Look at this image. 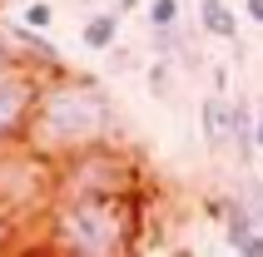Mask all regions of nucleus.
Listing matches in <instances>:
<instances>
[{"label":"nucleus","mask_w":263,"mask_h":257,"mask_svg":"<svg viewBox=\"0 0 263 257\" xmlns=\"http://www.w3.org/2000/svg\"><path fill=\"white\" fill-rule=\"evenodd\" d=\"M243 15H249L253 25H263V0H243Z\"/></svg>","instance_id":"16"},{"label":"nucleus","mask_w":263,"mask_h":257,"mask_svg":"<svg viewBox=\"0 0 263 257\" xmlns=\"http://www.w3.org/2000/svg\"><path fill=\"white\" fill-rule=\"evenodd\" d=\"M144 193L55 198L45 208V257H139Z\"/></svg>","instance_id":"2"},{"label":"nucleus","mask_w":263,"mask_h":257,"mask_svg":"<svg viewBox=\"0 0 263 257\" xmlns=\"http://www.w3.org/2000/svg\"><path fill=\"white\" fill-rule=\"evenodd\" d=\"M15 65H25V59H20V50H10V45L0 40V74H10Z\"/></svg>","instance_id":"13"},{"label":"nucleus","mask_w":263,"mask_h":257,"mask_svg":"<svg viewBox=\"0 0 263 257\" xmlns=\"http://www.w3.org/2000/svg\"><path fill=\"white\" fill-rule=\"evenodd\" d=\"M149 89H154V99H169V65H149Z\"/></svg>","instance_id":"12"},{"label":"nucleus","mask_w":263,"mask_h":257,"mask_svg":"<svg viewBox=\"0 0 263 257\" xmlns=\"http://www.w3.org/2000/svg\"><path fill=\"white\" fill-rule=\"evenodd\" d=\"M109 55H115V65H119V70H134V65H139V59H134L129 50H119V45H115V50H109Z\"/></svg>","instance_id":"15"},{"label":"nucleus","mask_w":263,"mask_h":257,"mask_svg":"<svg viewBox=\"0 0 263 257\" xmlns=\"http://www.w3.org/2000/svg\"><path fill=\"white\" fill-rule=\"evenodd\" d=\"M174 257H189V252H174Z\"/></svg>","instance_id":"19"},{"label":"nucleus","mask_w":263,"mask_h":257,"mask_svg":"<svg viewBox=\"0 0 263 257\" xmlns=\"http://www.w3.org/2000/svg\"><path fill=\"white\" fill-rule=\"evenodd\" d=\"M115 134V104L95 79L85 74H55L45 79L40 104H35V119L25 128V154L45 158L55 168L60 158L80 154V148H95V143H109Z\"/></svg>","instance_id":"1"},{"label":"nucleus","mask_w":263,"mask_h":257,"mask_svg":"<svg viewBox=\"0 0 263 257\" xmlns=\"http://www.w3.org/2000/svg\"><path fill=\"white\" fill-rule=\"evenodd\" d=\"M234 252H238V257H263V232H253L249 243H238Z\"/></svg>","instance_id":"14"},{"label":"nucleus","mask_w":263,"mask_h":257,"mask_svg":"<svg viewBox=\"0 0 263 257\" xmlns=\"http://www.w3.org/2000/svg\"><path fill=\"white\" fill-rule=\"evenodd\" d=\"M199 30L214 40H238V10L229 0H199Z\"/></svg>","instance_id":"7"},{"label":"nucleus","mask_w":263,"mask_h":257,"mask_svg":"<svg viewBox=\"0 0 263 257\" xmlns=\"http://www.w3.org/2000/svg\"><path fill=\"white\" fill-rule=\"evenodd\" d=\"M20 252V213L0 198V257H15Z\"/></svg>","instance_id":"10"},{"label":"nucleus","mask_w":263,"mask_h":257,"mask_svg":"<svg viewBox=\"0 0 263 257\" xmlns=\"http://www.w3.org/2000/svg\"><path fill=\"white\" fill-rule=\"evenodd\" d=\"M144 20H149L154 35H174V30H179V0H149Z\"/></svg>","instance_id":"9"},{"label":"nucleus","mask_w":263,"mask_h":257,"mask_svg":"<svg viewBox=\"0 0 263 257\" xmlns=\"http://www.w3.org/2000/svg\"><path fill=\"white\" fill-rule=\"evenodd\" d=\"M20 20H25V30H45L50 20H55V10H50V0H30Z\"/></svg>","instance_id":"11"},{"label":"nucleus","mask_w":263,"mask_h":257,"mask_svg":"<svg viewBox=\"0 0 263 257\" xmlns=\"http://www.w3.org/2000/svg\"><path fill=\"white\" fill-rule=\"evenodd\" d=\"M253 148L263 154V109H258V119H253Z\"/></svg>","instance_id":"17"},{"label":"nucleus","mask_w":263,"mask_h":257,"mask_svg":"<svg viewBox=\"0 0 263 257\" xmlns=\"http://www.w3.org/2000/svg\"><path fill=\"white\" fill-rule=\"evenodd\" d=\"M253 232H263V228H258V218H253L243 203H234V198H229V213H223V238H229V247L249 243Z\"/></svg>","instance_id":"8"},{"label":"nucleus","mask_w":263,"mask_h":257,"mask_svg":"<svg viewBox=\"0 0 263 257\" xmlns=\"http://www.w3.org/2000/svg\"><path fill=\"white\" fill-rule=\"evenodd\" d=\"M199 128H204L209 148H223V143L234 139V99L229 94H209L199 104Z\"/></svg>","instance_id":"5"},{"label":"nucleus","mask_w":263,"mask_h":257,"mask_svg":"<svg viewBox=\"0 0 263 257\" xmlns=\"http://www.w3.org/2000/svg\"><path fill=\"white\" fill-rule=\"evenodd\" d=\"M139 193V163L115 139L80 148L50 168V203L55 198H124Z\"/></svg>","instance_id":"3"},{"label":"nucleus","mask_w":263,"mask_h":257,"mask_svg":"<svg viewBox=\"0 0 263 257\" xmlns=\"http://www.w3.org/2000/svg\"><path fill=\"white\" fill-rule=\"evenodd\" d=\"M40 89H45V74L30 70V65H15L10 74H0V154L25 143V128L35 119Z\"/></svg>","instance_id":"4"},{"label":"nucleus","mask_w":263,"mask_h":257,"mask_svg":"<svg viewBox=\"0 0 263 257\" xmlns=\"http://www.w3.org/2000/svg\"><path fill=\"white\" fill-rule=\"evenodd\" d=\"M80 45L95 50V55H109V50L119 45V15L115 10H95L85 25H80Z\"/></svg>","instance_id":"6"},{"label":"nucleus","mask_w":263,"mask_h":257,"mask_svg":"<svg viewBox=\"0 0 263 257\" xmlns=\"http://www.w3.org/2000/svg\"><path fill=\"white\" fill-rule=\"evenodd\" d=\"M119 10H139V0H119ZM119 10H115V15H119Z\"/></svg>","instance_id":"18"}]
</instances>
